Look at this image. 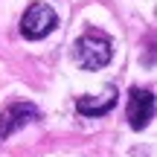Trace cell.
<instances>
[{
	"label": "cell",
	"mask_w": 157,
	"mask_h": 157,
	"mask_svg": "<svg viewBox=\"0 0 157 157\" xmlns=\"http://www.w3.org/2000/svg\"><path fill=\"white\" fill-rule=\"evenodd\" d=\"M58 26V17L56 12L50 9L47 3H32L21 17V35L26 41H41Z\"/></svg>",
	"instance_id": "cell-2"
},
{
	"label": "cell",
	"mask_w": 157,
	"mask_h": 157,
	"mask_svg": "<svg viewBox=\"0 0 157 157\" xmlns=\"http://www.w3.org/2000/svg\"><path fill=\"white\" fill-rule=\"evenodd\" d=\"M117 105V90L108 87L105 90V99H90V96H78L76 99V111L82 117H105L108 111H113Z\"/></svg>",
	"instance_id": "cell-5"
},
{
	"label": "cell",
	"mask_w": 157,
	"mask_h": 157,
	"mask_svg": "<svg viewBox=\"0 0 157 157\" xmlns=\"http://www.w3.org/2000/svg\"><path fill=\"white\" fill-rule=\"evenodd\" d=\"M73 56L82 70H102L113 58V41L105 32H84L76 41Z\"/></svg>",
	"instance_id": "cell-1"
},
{
	"label": "cell",
	"mask_w": 157,
	"mask_h": 157,
	"mask_svg": "<svg viewBox=\"0 0 157 157\" xmlns=\"http://www.w3.org/2000/svg\"><path fill=\"white\" fill-rule=\"evenodd\" d=\"M125 117H128V125L134 131H143L154 117V93L148 87H131Z\"/></svg>",
	"instance_id": "cell-4"
},
{
	"label": "cell",
	"mask_w": 157,
	"mask_h": 157,
	"mask_svg": "<svg viewBox=\"0 0 157 157\" xmlns=\"http://www.w3.org/2000/svg\"><path fill=\"white\" fill-rule=\"evenodd\" d=\"M38 119H41V111L32 102H12V105H6L0 111V140L12 137L17 128H23L29 122H38Z\"/></svg>",
	"instance_id": "cell-3"
}]
</instances>
